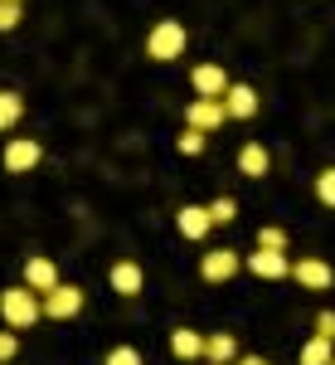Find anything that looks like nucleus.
Instances as JSON below:
<instances>
[{
	"mask_svg": "<svg viewBox=\"0 0 335 365\" xmlns=\"http://www.w3.org/2000/svg\"><path fill=\"white\" fill-rule=\"evenodd\" d=\"M0 317H5V327L20 336L34 322H44V307H39V297H34L29 287H5V292H0Z\"/></svg>",
	"mask_w": 335,
	"mask_h": 365,
	"instance_id": "obj_1",
	"label": "nucleus"
},
{
	"mask_svg": "<svg viewBox=\"0 0 335 365\" xmlns=\"http://www.w3.org/2000/svg\"><path fill=\"white\" fill-rule=\"evenodd\" d=\"M185 44H190V29L180 25V20H156L151 34H146V54L156 58V63L180 58V54H185Z\"/></svg>",
	"mask_w": 335,
	"mask_h": 365,
	"instance_id": "obj_2",
	"label": "nucleus"
},
{
	"mask_svg": "<svg viewBox=\"0 0 335 365\" xmlns=\"http://www.w3.org/2000/svg\"><path fill=\"white\" fill-rule=\"evenodd\" d=\"M83 287H73V282H58L54 292H44V297H39V307H44V317H49V322H73V317H78V312H83Z\"/></svg>",
	"mask_w": 335,
	"mask_h": 365,
	"instance_id": "obj_3",
	"label": "nucleus"
},
{
	"mask_svg": "<svg viewBox=\"0 0 335 365\" xmlns=\"http://www.w3.org/2000/svg\"><path fill=\"white\" fill-rule=\"evenodd\" d=\"M223 122H228V117H223V98H195V103L185 108V127H190V132H204V137H209V132H219Z\"/></svg>",
	"mask_w": 335,
	"mask_h": 365,
	"instance_id": "obj_4",
	"label": "nucleus"
},
{
	"mask_svg": "<svg viewBox=\"0 0 335 365\" xmlns=\"http://www.w3.org/2000/svg\"><path fill=\"white\" fill-rule=\"evenodd\" d=\"M287 278H292V282H302L307 292H326V287L335 282V268L326 263V258H297Z\"/></svg>",
	"mask_w": 335,
	"mask_h": 365,
	"instance_id": "obj_5",
	"label": "nucleus"
},
{
	"mask_svg": "<svg viewBox=\"0 0 335 365\" xmlns=\"http://www.w3.org/2000/svg\"><path fill=\"white\" fill-rule=\"evenodd\" d=\"M238 268H243V258L233 249H209L199 258V278L204 282H228V278H238Z\"/></svg>",
	"mask_w": 335,
	"mask_h": 365,
	"instance_id": "obj_6",
	"label": "nucleus"
},
{
	"mask_svg": "<svg viewBox=\"0 0 335 365\" xmlns=\"http://www.w3.org/2000/svg\"><path fill=\"white\" fill-rule=\"evenodd\" d=\"M44 161V146L34 137H10V146H5V170L10 175H25V170H34Z\"/></svg>",
	"mask_w": 335,
	"mask_h": 365,
	"instance_id": "obj_7",
	"label": "nucleus"
},
{
	"mask_svg": "<svg viewBox=\"0 0 335 365\" xmlns=\"http://www.w3.org/2000/svg\"><path fill=\"white\" fill-rule=\"evenodd\" d=\"M107 287L117 292V297H137L141 287H146V268H141L137 258H122V263L107 268Z\"/></svg>",
	"mask_w": 335,
	"mask_h": 365,
	"instance_id": "obj_8",
	"label": "nucleus"
},
{
	"mask_svg": "<svg viewBox=\"0 0 335 365\" xmlns=\"http://www.w3.org/2000/svg\"><path fill=\"white\" fill-rule=\"evenodd\" d=\"M243 268H248V273H257V278H267V282H277V278H287V273H292V258H287V253H277V249H252Z\"/></svg>",
	"mask_w": 335,
	"mask_h": 365,
	"instance_id": "obj_9",
	"label": "nucleus"
},
{
	"mask_svg": "<svg viewBox=\"0 0 335 365\" xmlns=\"http://www.w3.org/2000/svg\"><path fill=\"white\" fill-rule=\"evenodd\" d=\"M190 83H195V98H223L228 93V73H223V63H199L190 73Z\"/></svg>",
	"mask_w": 335,
	"mask_h": 365,
	"instance_id": "obj_10",
	"label": "nucleus"
},
{
	"mask_svg": "<svg viewBox=\"0 0 335 365\" xmlns=\"http://www.w3.org/2000/svg\"><path fill=\"white\" fill-rule=\"evenodd\" d=\"M25 287L34 292V297L54 292V287H58V268H54V258H29V263H25Z\"/></svg>",
	"mask_w": 335,
	"mask_h": 365,
	"instance_id": "obj_11",
	"label": "nucleus"
},
{
	"mask_svg": "<svg viewBox=\"0 0 335 365\" xmlns=\"http://www.w3.org/2000/svg\"><path fill=\"white\" fill-rule=\"evenodd\" d=\"M252 113H257V93H252L248 83H228V93H223V117L248 122Z\"/></svg>",
	"mask_w": 335,
	"mask_h": 365,
	"instance_id": "obj_12",
	"label": "nucleus"
},
{
	"mask_svg": "<svg viewBox=\"0 0 335 365\" xmlns=\"http://www.w3.org/2000/svg\"><path fill=\"white\" fill-rule=\"evenodd\" d=\"M272 170V156H267V146L262 141H243V151H238V175H248V180H262Z\"/></svg>",
	"mask_w": 335,
	"mask_h": 365,
	"instance_id": "obj_13",
	"label": "nucleus"
},
{
	"mask_svg": "<svg viewBox=\"0 0 335 365\" xmlns=\"http://www.w3.org/2000/svg\"><path fill=\"white\" fill-rule=\"evenodd\" d=\"M175 229H180L185 239H195V244H199V239L214 229V220H209V210H204V205H185V210L175 215Z\"/></svg>",
	"mask_w": 335,
	"mask_h": 365,
	"instance_id": "obj_14",
	"label": "nucleus"
},
{
	"mask_svg": "<svg viewBox=\"0 0 335 365\" xmlns=\"http://www.w3.org/2000/svg\"><path fill=\"white\" fill-rule=\"evenodd\" d=\"M204 361H209V365H233V361H238V336H233V331H214V336H204Z\"/></svg>",
	"mask_w": 335,
	"mask_h": 365,
	"instance_id": "obj_15",
	"label": "nucleus"
},
{
	"mask_svg": "<svg viewBox=\"0 0 335 365\" xmlns=\"http://www.w3.org/2000/svg\"><path fill=\"white\" fill-rule=\"evenodd\" d=\"M170 356H175V361H199V356H204V336L190 331V327H175V336H170Z\"/></svg>",
	"mask_w": 335,
	"mask_h": 365,
	"instance_id": "obj_16",
	"label": "nucleus"
},
{
	"mask_svg": "<svg viewBox=\"0 0 335 365\" xmlns=\"http://www.w3.org/2000/svg\"><path fill=\"white\" fill-rule=\"evenodd\" d=\"M20 117H25V98L10 93V88H0V132H10Z\"/></svg>",
	"mask_w": 335,
	"mask_h": 365,
	"instance_id": "obj_17",
	"label": "nucleus"
},
{
	"mask_svg": "<svg viewBox=\"0 0 335 365\" xmlns=\"http://www.w3.org/2000/svg\"><path fill=\"white\" fill-rule=\"evenodd\" d=\"M331 361H335V346H331V341H321V336L302 341V365H331Z\"/></svg>",
	"mask_w": 335,
	"mask_h": 365,
	"instance_id": "obj_18",
	"label": "nucleus"
},
{
	"mask_svg": "<svg viewBox=\"0 0 335 365\" xmlns=\"http://www.w3.org/2000/svg\"><path fill=\"white\" fill-rule=\"evenodd\" d=\"M204 210H209V220H214V225H233V220H238V200H233V195L209 200Z\"/></svg>",
	"mask_w": 335,
	"mask_h": 365,
	"instance_id": "obj_19",
	"label": "nucleus"
},
{
	"mask_svg": "<svg viewBox=\"0 0 335 365\" xmlns=\"http://www.w3.org/2000/svg\"><path fill=\"white\" fill-rule=\"evenodd\" d=\"M316 200H321L326 210H335V166H326L316 175Z\"/></svg>",
	"mask_w": 335,
	"mask_h": 365,
	"instance_id": "obj_20",
	"label": "nucleus"
},
{
	"mask_svg": "<svg viewBox=\"0 0 335 365\" xmlns=\"http://www.w3.org/2000/svg\"><path fill=\"white\" fill-rule=\"evenodd\" d=\"M257 249H277V253H287V229L262 225V229H257Z\"/></svg>",
	"mask_w": 335,
	"mask_h": 365,
	"instance_id": "obj_21",
	"label": "nucleus"
},
{
	"mask_svg": "<svg viewBox=\"0 0 335 365\" xmlns=\"http://www.w3.org/2000/svg\"><path fill=\"white\" fill-rule=\"evenodd\" d=\"M175 146H180V156H199V151H204V146H209V137H204V132H190V127H185V132H180V141H175Z\"/></svg>",
	"mask_w": 335,
	"mask_h": 365,
	"instance_id": "obj_22",
	"label": "nucleus"
},
{
	"mask_svg": "<svg viewBox=\"0 0 335 365\" xmlns=\"http://www.w3.org/2000/svg\"><path fill=\"white\" fill-rule=\"evenodd\" d=\"M102 365H141V351H137V346H112Z\"/></svg>",
	"mask_w": 335,
	"mask_h": 365,
	"instance_id": "obj_23",
	"label": "nucleus"
},
{
	"mask_svg": "<svg viewBox=\"0 0 335 365\" xmlns=\"http://www.w3.org/2000/svg\"><path fill=\"white\" fill-rule=\"evenodd\" d=\"M20 15H25V10H20L15 0H0V34H5V29H15V25H20Z\"/></svg>",
	"mask_w": 335,
	"mask_h": 365,
	"instance_id": "obj_24",
	"label": "nucleus"
},
{
	"mask_svg": "<svg viewBox=\"0 0 335 365\" xmlns=\"http://www.w3.org/2000/svg\"><path fill=\"white\" fill-rule=\"evenodd\" d=\"M15 351H20V336H15V331L5 327V331H0V365H10V361H15Z\"/></svg>",
	"mask_w": 335,
	"mask_h": 365,
	"instance_id": "obj_25",
	"label": "nucleus"
},
{
	"mask_svg": "<svg viewBox=\"0 0 335 365\" xmlns=\"http://www.w3.org/2000/svg\"><path fill=\"white\" fill-rule=\"evenodd\" d=\"M316 336L335 346V312H316Z\"/></svg>",
	"mask_w": 335,
	"mask_h": 365,
	"instance_id": "obj_26",
	"label": "nucleus"
},
{
	"mask_svg": "<svg viewBox=\"0 0 335 365\" xmlns=\"http://www.w3.org/2000/svg\"><path fill=\"white\" fill-rule=\"evenodd\" d=\"M233 365H272V361H262V356H238Z\"/></svg>",
	"mask_w": 335,
	"mask_h": 365,
	"instance_id": "obj_27",
	"label": "nucleus"
},
{
	"mask_svg": "<svg viewBox=\"0 0 335 365\" xmlns=\"http://www.w3.org/2000/svg\"><path fill=\"white\" fill-rule=\"evenodd\" d=\"M15 5H20V0H15Z\"/></svg>",
	"mask_w": 335,
	"mask_h": 365,
	"instance_id": "obj_28",
	"label": "nucleus"
},
{
	"mask_svg": "<svg viewBox=\"0 0 335 365\" xmlns=\"http://www.w3.org/2000/svg\"><path fill=\"white\" fill-rule=\"evenodd\" d=\"M331 365H335V361H331Z\"/></svg>",
	"mask_w": 335,
	"mask_h": 365,
	"instance_id": "obj_29",
	"label": "nucleus"
}]
</instances>
